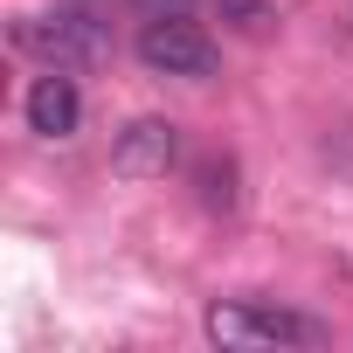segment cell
<instances>
[{
	"mask_svg": "<svg viewBox=\"0 0 353 353\" xmlns=\"http://www.w3.org/2000/svg\"><path fill=\"white\" fill-rule=\"evenodd\" d=\"M83 125V90H77V70H42L28 83V132L42 139H77Z\"/></svg>",
	"mask_w": 353,
	"mask_h": 353,
	"instance_id": "5",
	"label": "cell"
},
{
	"mask_svg": "<svg viewBox=\"0 0 353 353\" xmlns=\"http://www.w3.org/2000/svg\"><path fill=\"white\" fill-rule=\"evenodd\" d=\"M222 14H229L243 35H263V28H270V8H263V0H222Z\"/></svg>",
	"mask_w": 353,
	"mask_h": 353,
	"instance_id": "7",
	"label": "cell"
},
{
	"mask_svg": "<svg viewBox=\"0 0 353 353\" xmlns=\"http://www.w3.org/2000/svg\"><path fill=\"white\" fill-rule=\"evenodd\" d=\"M229 181H236V166H229V159H208V166H201V201H208V208H236V188H229Z\"/></svg>",
	"mask_w": 353,
	"mask_h": 353,
	"instance_id": "6",
	"label": "cell"
},
{
	"mask_svg": "<svg viewBox=\"0 0 353 353\" xmlns=\"http://www.w3.org/2000/svg\"><path fill=\"white\" fill-rule=\"evenodd\" d=\"M132 49H139V63H145L152 77H181V83H208V77L222 70L215 35H208L201 21H188L181 8H173V14H152Z\"/></svg>",
	"mask_w": 353,
	"mask_h": 353,
	"instance_id": "3",
	"label": "cell"
},
{
	"mask_svg": "<svg viewBox=\"0 0 353 353\" xmlns=\"http://www.w3.org/2000/svg\"><path fill=\"white\" fill-rule=\"evenodd\" d=\"M14 49L35 56L42 70H97L111 56V35L97 14L83 8H56V14H21L14 21Z\"/></svg>",
	"mask_w": 353,
	"mask_h": 353,
	"instance_id": "2",
	"label": "cell"
},
{
	"mask_svg": "<svg viewBox=\"0 0 353 353\" xmlns=\"http://www.w3.org/2000/svg\"><path fill=\"white\" fill-rule=\"evenodd\" d=\"M181 166V125L173 118H132L111 139V173L118 181H166Z\"/></svg>",
	"mask_w": 353,
	"mask_h": 353,
	"instance_id": "4",
	"label": "cell"
},
{
	"mask_svg": "<svg viewBox=\"0 0 353 353\" xmlns=\"http://www.w3.org/2000/svg\"><path fill=\"white\" fill-rule=\"evenodd\" d=\"M201 332L229 353H250V346H319L325 325L305 319V312H284V305H256V298H215L201 312Z\"/></svg>",
	"mask_w": 353,
	"mask_h": 353,
	"instance_id": "1",
	"label": "cell"
}]
</instances>
